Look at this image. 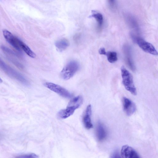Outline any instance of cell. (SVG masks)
I'll return each mask as SVG.
<instances>
[{
    "label": "cell",
    "mask_w": 158,
    "mask_h": 158,
    "mask_svg": "<svg viewBox=\"0 0 158 158\" xmlns=\"http://www.w3.org/2000/svg\"><path fill=\"white\" fill-rule=\"evenodd\" d=\"M83 101L81 96L73 98L69 102L66 109L61 110L57 114L58 118L63 119L70 116L81 105Z\"/></svg>",
    "instance_id": "6da1fadb"
},
{
    "label": "cell",
    "mask_w": 158,
    "mask_h": 158,
    "mask_svg": "<svg viewBox=\"0 0 158 158\" xmlns=\"http://www.w3.org/2000/svg\"><path fill=\"white\" fill-rule=\"evenodd\" d=\"M0 68L10 77L15 79L23 85L26 86L30 85L29 81L23 75L6 63L1 58Z\"/></svg>",
    "instance_id": "7a4b0ae2"
},
{
    "label": "cell",
    "mask_w": 158,
    "mask_h": 158,
    "mask_svg": "<svg viewBox=\"0 0 158 158\" xmlns=\"http://www.w3.org/2000/svg\"><path fill=\"white\" fill-rule=\"evenodd\" d=\"M122 83L126 89L134 95H137V92L134 83L133 77L130 72L124 66L121 68Z\"/></svg>",
    "instance_id": "3957f363"
},
{
    "label": "cell",
    "mask_w": 158,
    "mask_h": 158,
    "mask_svg": "<svg viewBox=\"0 0 158 158\" xmlns=\"http://www.w3.org/2000/svg\"><path fill=\"white\" fill-rule=\"evenodd\" d=\"M80 65L75 61H71L63 67L61 72V78L65 80H70L80 69Z\"/></svg>",
    "instance_id": "277c9868"
},
{
    "label": "cell",
    "mask_w": 158,
    "mask_h": 158,
    "mask_svg": "<svg viewBox=\"0 0 158 158\" xmlns=\"http://www.w3.org/2000/svg\"><path fill=\"white\" fill-rule=\"evenodd\" d=\"M44 86L64 98H70L72 97L71 94L67 90L58 85L52 83L46 82L44 83Z\"/></svg>",
    "instance_id": "5b68a950"
},
{
    "label": "cell",
    "mask_w": 158,
    "mask_h": 158,
    "mask_svg": "<svg viewBox=\"0 0 158 158\" xmlns=\"http://www.w3.org/2000/svg\"><path fill=\"white\" fill-rule=\"evenodd\" d=\"M136 41L138 46L144 52L154 55H157V50L151 43L140 37L137 38Z\"/></svg>",
    "instance_id": "8992f818"
},
{
    "label": "cell",
    "mask_w": 158,
    "mask_h": 158,
    "mask_svg": "<svg viewBox=\"0 0 158 158\" xmlns=\"http://www.w3.org/2000/svg\"><path fill=\"white\" fill-rule=\"evenodd\" d=\"M3 33L6 40L14 48L21 52V50L19 44L20 39L14 36L12 33L6 30H3Z\"/></svg>",
    "instance_id": "52a82bcc"
},
{
    "label": "cell",
    "mask_w": 158,
    "mask_h": 158,
    "mask_svg": "<svg viewBox=\"0 0 158 158\" xmlns=\"http://www.w3.org/2000/svg\"><path fill=\"white\" fill-rule=\"evenodd\" d=\"M123 110L128 116L132 115L136 110V107L133 102L129 99L124 97L122 99Z\"/></svg>",
    "instance_id": "ba28073f"
},
{
    "label": "cell",
    "mask_w": 158,
    "mask_h": 158,
    "mask_svg": "<svg viewBox=\"0 0 158 158\" xmlns=\"http://www.w3.org/2000/svg\"><path fill=\"white\" fill-rule=\"evenodd\" d=\"M121 154L122 158H140L137 152L128 145L122 146Z\"/></svg>",
    "instance_id": "9c48e42d"
},
{
    "label": "cell",
    "mask_w": 158,
    "mask_h": 158,
    "mask_svg": "<svg viewBox=\"0 0 158 158\" xmlns=\"http://www.w3.org/2000/svg\"><path fill=\"white\" fill-rule=\"evenodd\" d=\"M92 114V107L91 105L90 104L87 106L83 118V125L87 129H91L93 127L91 120Z\"/></svg>",
    "instance_id": "30bf717a"
},
{
    "label": "cell",
    "mask_w": 158,
    "mask_h": 158,
    "mask_svg": "<svg viewBox=\"0 0 158 158\" xmlns=\"http://www.w3.org/2000/svg\"><path fill=\"white\" fill-rule=\"evenodd\" d=\"M97 139L100 142L104 140L107 136L106 129L103 124L100 122L98 123L97 126Z\"/></svg>",
    "instance_id": "8fae6325"
},
{
    "label": "cell",
    "mask_w": 158,
    "mask_h": 158,
    "mask_svg": "<svg viewBox=\"0 0 158 158\" xmlns=\"http://www.w3.org/2000/svg\"><path fill=\"white\" fill-rule=\"evenodd\" d=\"M70 43L67 40L62 39L56 41L55 46L59 52H62L66 49L69 46Z\"/></svg>",
    "instance_id": "7c38bea8"
},
{
    "label": "cell",
    "mask_w": 158,
    "mask_h": 158,
    "mask_svg": "<svg viewBox=\"0 0 158 158\" xmlns=\"http://www.w3.org/2000/svg\"><path fill=\"white\" fill-rule=\"evenodd\" d=\"M19 46L21 50L22 49L25 53L31 58H35L36 54L32 51L31 49L24 42L20 39L19 41Z\"/></svg>",
    "instance_id": "4fadbf2b"
},
{
    "label": "cell",
    "mask_w": 158,
    "mask_h": 158,
    "mask_svg": "<svg viewBox=\"0 0 158 158\" xmlns=\"http://www.w3.org/2000/svg\"><path fill=\"white\" fill-rule=\"evenodd\" d=\"M90 18H95L97 21L99 26L101 27L103 23V17L101 13L97 11L93 10L92 11V14L90 16Z\"/></svg>",
    "instance_id": "5bb4252c"
},
{
    "label": "cell",
    "mask_w": 158,
    "mask_h": 158,
    "mask_svg": "<svg viewBox=\"0 0 158 158\" xmlns=\"http://www.w3.org/2000/svg\"><path fill=\"white\" fill-rule=\"evenodd\" d=\"M107 59L110 63H115L117 60V53L114 51H109L106 53Z\"/></svg>",
    "instance_id": "9a60e30c"
},
{
    "label": "cell",
    "mask_w": 158,
    "mask_h": 158,
    "mask_svg": "<svg viewBox=\"0 0 158 158\" xmlns=\"http://www.w3.org/2000/svg\"><path fill=\"white\" fill-rule=\"evenodd\" d=\"M1 49L3 51L5 52L6 54H8L12 56H17L18 57L19 54L16 52H14L12 50L9 49L4 46H1Z\"/></svg>",
    "instance_id": "2e32d148"
},
{
    "label": "cell",
    "mask_w": 158,
    "mask_h": 158,
    "mask_svg": "<svg viewBox=\"0 0 158 158\" xmlns=\"http://www.w3.org/2000/svg\"><path fill=\"white\" fill-rule=\"evenodd\" d=\"M38 155L32 153L20 155L16 157L15 158H37Z\"/></svg>",
    "instance_id": "e0dca14e"
},
{
    "label": "cell",
    "mask_w": 158,
    "mask_h": 158,
    "mask_svg": "<svg viewBox=\"0 0 158 158\" xmlns=\"http://www.w3.org/2000/svg\"><path fill=\"white\" fill-rule=\"evenodd\" d=\"M111 158H122L117 152H116L112 154L111 156Z\"/></svg>",
    "instance_id": "ac0fdd59"
},
{
    "label": "cell",
    "mask_w": 158,
    "mask_h": 158,
    "mask_svg": "<svg viewBox=\"0 0 158 158\" xmlns=\"http://www.w3.org/2000/svg\"><path fill=\"white\" fill-rule=\"evenodd\" d=\"M99 54L101 55H106V52L105 49L104 48H101L99 51Z\"/></svg>",
    "instance_id": "d6986e66"
},
{
    "label": "cell",
    "mask_w": 158,
    "mask_h": 158,
    "mask_svg": "<svg viewBox=\"0 0 158 158\" xmlns=\"http://www.w3.org/2000/svg\"><path fill=\"white\" fill-rule=\"evenodd\" d=\"M3 82L2 79L0 77V83H1Z\"/></svg>",
    "instance_id": "ffe728a7"
}]
</instances>
